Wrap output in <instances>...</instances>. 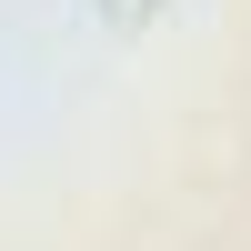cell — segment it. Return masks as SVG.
<instances>
[{"mask_svg": "<svg viewBox=\"0 0 251 251\" xmlns=\"http://www.w3.org/2000/svg\"><path fill=\"white\" fill-rule=\"evenodd\" d=\"M111 10H151V0H111Z\"/></svg>", "mask_w": 251, "mask_h": 251, "instance_id": "1", "label": "cell"}]
</instances>
